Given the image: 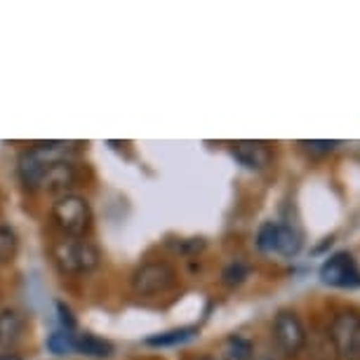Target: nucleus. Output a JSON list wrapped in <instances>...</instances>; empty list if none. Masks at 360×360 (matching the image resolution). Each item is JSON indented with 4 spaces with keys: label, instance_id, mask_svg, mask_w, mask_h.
I'll return each mask as SVG.
<instances>
[{
    "label": "nucleus",
    "instance_id": "nucleus-24",
    "mask_svg": "<svg viewBox=\"0 0 360 360\" xmlns=\"http://www.w3.org/2000/svg\"><path fill=\"white\" fill-rule=\"evenodd\" d=\"M219 360H233V358H229V356H224V358H219Z\"/></svg>",
    "mask_w": 360,
    "mask_h": 360
},
{
    "label": "nucleus",
    "instance_id": "nucleus-23",
    "mask_svg": "<svg viewBox=\"0 0 360 360\" xmlns=\"http://www.w3.org/2000/svg\"><path fill=\"white\" fill-rule=\"evenodd\" d=\"M193 360H217V358H212V356H198V358H193Z\"/></svg>",
    "mask_w": 360,
    "mask_h": 360
},
{
    "label": "nucleus",
    "instance_id": "nucleus-14",
    "mask_svg": "<svg viewBox=\"0 0 360 360\" xmlns=\"http://www.w3.org/2000/svg\"><path fill=\"white\" fill-rule=\"evenodd\" d=\"M17 252H19V236L15 226L0 224V264L15 262Z\"/></svg>",
    "mask_w": 360,
    "mask_h": 360
},
{
    "label": "nucleus",
    "instance_id": "nucleus-5",
    "mask_svg": "<svg viewBox=\"0 0 360 360\" xmlns=\"http://www.w3.org/2000/svg\"><path fill=\"white\" fill-rule=\"evenodd\" d=\"M271 337H274V344L281 356L295 358L302 353L304 344H307V328H304L302 318H299L295 311L283 309V311H278L274 318Z\"/></svg>",
    "mask_w": 360,
    "mask_h": 360
},
{
    "label": "nucleus",
    "instance_id": "nucleus-21",
    "mask_svg": "<svg viewBox=\"0 0 360 360\" xmlns=\"http://www.w3.org/2000/svg\"><path fill=\"white\" fill-rule=\"evenodd\" d=\"M250 360H278V358L274 356V351H269V349H255Z\"/></svg>",
    "mask_w": 360,
    "mask_h": 360
},
{
    "label": "nucleus",
    "instance_id": "nucleus-3",
    "mask_svg": "<svg viewBox=\"0 0 360 360\" xmlns=\"http://www.w3.org/2000/svg\"><path fill=\"white\" fill-rule=\"evenodd\" d=\"M50 219L64 238H87L92 229L94 214L85 195L66 193L54 198L50 207Z\"/></svg>",
    "mask_w": 360,
    "mask_h": 360
},
{
    "label": "nucleus",
    "instance_id": "nucleus-12",
    "mask_svg": "<svg viewBox=\"0 0 360 360\" xmlns=\"http://www.w3.org/2000/svg\"><path fill=\"white\" fill-rule=\"evenodd\" d=\"M198 335V328L195 325H181V328H172L165 332H158V335H151L144 339L146 346H153V349H167V346H179L186 344L188 339H193Z\"/></svg>",
    "mask_w": 360,
    "mask_h": 360
},
{
    "label": "nucleus",
    "instance_id": "nucleus-20",
    "mask_svg": "<svg viewBox=\"0 0 360 360\" xmlns=\"http://www.w3.org/2000/svg\"><path fill=\"white\" fill-rule=\"evenodd\" d=\"M54 307H57V314H59V323H62V328H64V330H69V332H73V330H76L78 321H76V316H73V311H71V307H69V304H64V302H57V304H54Z\"/></svg>",
    "mask_w": 360,
    "mask_h": 360
},
{
    "label": "nucleus",
    "instance_id": "nucleus-6",
    "mask_svg": "<svg viewBox=\"0 0 360 360\" xmlns=\"http://www.w3.org/2000/svg\"><path fill=\"white\" fill-rule=\"evenodd\" d=\"M330 339L337 360H360V316L356 311H339L332 318Z\"/></svg>",
    "mask_w": 360,
    "mask_h": 360
},
{
    "label": "nucleus",
    "instance_id": "nucleus-10",
    "mask_svg": "<svg viewBox=\"0 0 360 360\" xmlns=\"http://www.w3.org/2000/svg\"><path fill=\"white\" fill-rule=\"evenodd\" d=\"M231 153L248 169H264L271 162V151L264 141H238L231 148Z\"/></svg>",
    "mask_w": 360,
    "mask_h": 360
},
{
    "label": "nucleus",
    "instance_id": "nucleus-22",
    "mask_svg": "<svg viewBox=\"0 0 360 360\" xmlns=\"http://www.w3.org/2000/svg\"><path fill=\"white\" fill-rule=\"evenodd\" d=\"M0 360H24V358L12 351V353H0Z\"/></svg>",
    "mask_w": 360,
    "mask_h": 360
},
{
    "label": "nucleus",
    "instance_id": "nucleus-13",
    "mask_svg": "<svg viewBox=\"0 0 360 360\" xmlns=\"http://www.w3.org/2000/svg\"><path fill=\"white\" fill-rule=\"evenodd\" d=\"M304 245L302 231L295 229L292 224H278V236H276V252L281 257H297L299 250Z\"/></svg>",
    "mask_w": 360,
    "mask_h": 360
},
{
    "label": "nucleus",
    "instance_id": "nucleus-2",
    "mask_svg": "<svg viewBox=\"0 0 360 360\" xmlns=\"http://www.w3.org/2000/svg\"><path fill=\"white\" fill-rule=\"evenodd\" d=\"M54 266L62 271L64 276H85L99 269L101 252L87 238H59L50 248Z\"/></svg>",
    "mask_w": 360,
    "mask_h": 360
},
{
    "label": "nucleus",
    "instance_id": "nucleus-19",
    "mask_svg": "<svg viewBox=\"0 0 360 360\" xmlns=\"http://www.w3.org/2000/svg\"><path fill=\"white\" fill-rule=\"evenodd\" d=\"M307 151L311 153H318V155H323V153H332L335 148L339 146V141H330V139H311V141H299Z\"/></svg>",
    "mask_w": 360,
    "mask_h": 360
},
{
    "label": "nucleus",
    "instance_id": "nucleus-1",
    "mask_svg": "<svg viewBox=\"0 0 360 360\" xmlns=\"http://www.w3.org/2000/svg\"><path fill=\"white\" fill-rule=\"evenodd\" d=\"M76 153L78 144H71V141H40V144H33L17 158L19 181L29 191H38L47 165L54 160H73Z\"/></svg>",
    "mask_w": 360,
    "mask_h": 360
},
{
    "label": "nucleus",
    "instance_id": "nucleus-15",
    "mask_svg": "<svg viewBox=\"0 0 360 360\" xmlns=\"http://www.w3.org/2000/svg\"><path fill=\"white\" fill-rule=\"evenodd\" d=\"M47 351L54 353V356H69V353H73V332L69 330H57L52 332L50 337H47Z\"/></svg>",
    "mask_w": 360,
    "mask_h": 360
},
{
    "label": "nucleus",
    "instance_id": "nucleus-18",
    "mask_svg": "<svg viewBox=\"0 0 360 360\" xmlns=\"http://www.w3.org/2000/svg\"><path fill=\"white\" fill-rule=\"evenodd\" d=\"M250 276V266L245 262H231L226 269L221 271V283L226 288H238V285L245 283V278Z\"/></svg>",
    "mask_w": 360,
    "mask_h": 360
},
{
    "label": "nucleus",
    "instance_id": "nucleus-11",
    "mask_svg": "<svg viewBox=\"0 0 360 360\" xmlns=\"http://www.w3.org/2000/svg\"><path fill=\"white\" fill-rule=\"evenodd\" d=\"M73 351L80 356L94 358V360H108L115 353L113 344L104 337H97L92 332H83V335H73Z\"/></svg>",
    "mask_w": 360,
    "mask_h": 360
},
{
    "label": "nucleus",
    "instance_id": "nucleus-17",
    "mask_svg": "<svg viewBox=\"0 0 360 360\" xmlns=\"http://www.w3.org/2000/svg\"><path fill=\"white\" fill-rule=\"evenodd\" d=\"M276 236H278V221H264L255 238L259 252H266V255L276 252Z\"/></svg>",
    "mask_w": 360,
    "mask_h": 360
},
{
    "label": "nucleus",
    "instance_id": "nucleus-4",
    "mask_svg": "<svg viewBox=\"0 0 360 360\" xmlns=\"http://www.w3.org/2000/svg\"><path fill=\"white\" fill-rule=\"evenodd\" d=\"M179 281L176 269L169 262H144L132 271L130 276V288L137 297H155V295H165Z\"/></svg>",
    "mask_w": 360,
    "mask_h": 360
},
{
    "label": "nucleus",
    "instance_id": "nucleus-7",
    "mask_svg": "<svg viewBox=\"0 0 360 360\" xmlns=\"http://www.w3.org/2000/svg\"><path fill=\"white\" fill-rule=\"evenodd\" d=\"M321 281L337 290L360 288V266H358L356 257L351 252H346V250L330 255L321 266Z\"/></svg>",
    "mask_w": 360,
    "mask_h": 360
},
{
    "label": "nucleus",
    "instance_id": "nucleus-9",
    "mask_svg": "<svg viewBox=\"0 0 360 360\" xmlns=\"http://www.w3.org/2000/svg\"><path fill=\"white\" fill-rule=\"evenodd\" d=\"M26 330H29V321H26L24 311L15 307L0 309V351H15L26 337Z\"/></svg>",
    "mask_w": 360,
    "mask_h": 360
},
{
    "label": "nucleus",
    "instance_id": "nucleus-16",
    "mask_svg": "<svg viewBox=\"0 0 360 360\" xmlns=\"http://www.w3.org/2000/svg\"><path fill=\"white\" fill-rule=\"evenodd\" d=\"M255 353V344L243 335H231L226 339V356L233 360H250Z\"/></svg>",
    "mask_w": 360,
    "mask_h": 360
},
{
    "label": "nucleus",
    "instance_id": "nucleus-8",
    "mask_svg": "<svg viewBox=\"0 0 360 360\" xmlns=\"http://www.w3.org/2000/svg\"><path fill=\"white\" fill-rule=\"evenodd\" d=\"M78 184V165L76 160H54L47 165L38 191H45L59 198V195L73 193L71 188Z\"/></svg>",
    "mask_w": 360,
    "mask_h": 360
}]
</instances>
